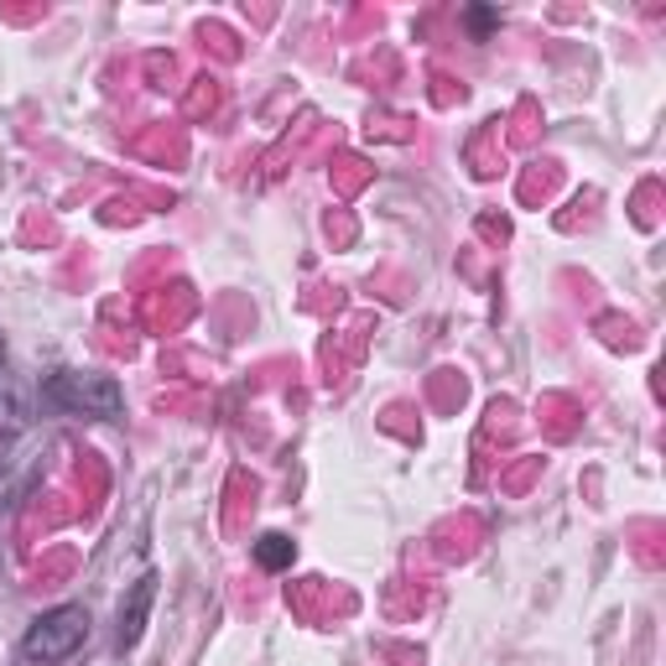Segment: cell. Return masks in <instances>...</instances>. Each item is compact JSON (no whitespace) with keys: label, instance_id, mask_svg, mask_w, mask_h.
I'll use <instances>...</instances> for the list:
<instances>
[{"label":"cell","instance_id":"obj_1","mask_svg":"<svg viewBox=\"0 0 666 666\" xmlns=\"http://www.w3.org/2000/svg\"><path fill=\"white\" fill-rule=\"evenodd\" d=\"M84 641H89V609H84V604H58V609H47L37 625L21 635V662L58 666V662H68Z\"/></svg>","mask_w":666,"mask_h":666},{"label":"cell","instance_id":"obj_2","mask_svg":"<svg viewBox=\"0 0 666 666\" xmlns=\"http://www.w3.org/2000/svg\"><path fill=\"white\" fill-rule=\"evenodd\" d=\"M47 407H58L68 417H120L125 412V396L110 375H79V370H58L47 375Z\"/></svg>","mask_w":666,"mask_h":666},{"label":"cell","instance_id":"obj_3","mask_svg":"<svg viewBox=\"0 0 666 666\" xmlns=\"http://www.w3.org/2000/svg\"><path fill=\"white\" fill-rule=\"evenodd\" d=\"M152 599H157V573H146V578L131 588V604H120V641H136V635H141Z\"/></svg>","mask_w":666,"mask_h":666},{"label":"cell","instance_id":"obj_4","mask_svg":"<svg viewBox=\"0 0 666 666\" xmlns=\"http://www.w3.org/2000/svg\"><path fill=\"white\" fill-rule=\"evenodd\" d=\"M292 536H281V531H266V536H260V542H255V563H260V568H292Z\"/></svg>","mask_w":666,"mask_h":666},{"label":"cell","instance_id":"obj_5","mask_svg":"<svg viewBox=\"0 0 666 666\" xmlns=\"http://www.w3.org/2000/svg\"><path fill=\"white\" fill-rule=\"evenodd\" d=\"M495 21H500V11H469V26H474V32H490Z\"/></svg>","mask_w":666,"mask_h":666}]
</instances>
